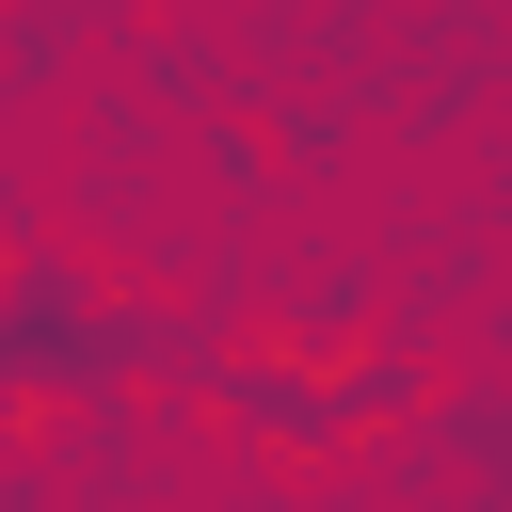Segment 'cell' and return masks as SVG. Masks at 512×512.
Wrapping results in <instances>:
<instances>
[{
	"label": "cell",
	"mask_w": 512,
	"mask_h": 512,
	"mask_svg": "<svg viewBox=\"0 0 512 512\" xmlns=\"http://www.w3.org/2000/svg\"><path fill=\"white\" fill-rule=\"evenodd\" d=\"M224 400L256 432H288V448H336V432H368L400 400V368H224Z\"/></svg>",
	"instance_id": "cell-1"
}]
</instances>
